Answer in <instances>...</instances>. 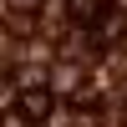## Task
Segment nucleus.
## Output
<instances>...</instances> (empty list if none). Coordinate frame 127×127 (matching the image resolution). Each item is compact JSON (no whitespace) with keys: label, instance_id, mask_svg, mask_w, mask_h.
Returning <instances> with one entry per match:
<instances>
[{"label":"nucleus","instance_id":"20e7f679","mask_svg":"<svg viewBox=\"0 0 127 127\" xmlns=\"http://www.w3.org/2000/svg\"><path fill=\"white\" fill-rule=\"evenodd\" d=\"M5 127H31V117H26L20 107H10V112H5Z\"/></svg>","mask_w":127,"mask_h":127},{"label":"nucleus","instance_id":"7ed1b4c3","mask_svg":"<svg viewBox=\"0 0 127 127\" xmlns=\"http://www.w3.org/2000/svg\"><path fill=\"white\" fill-rule=\"evenodd\" d=\"M10 10H20V15H26V10H46V0H5Z\"/></svg>","mask_w":127,"mask_h":127},{"label":"nucleus","instance_id":"39448f33","mask_svg":"<svg viewBox=\"0 0 127 127\" xmlns=\"http://www.w3.org/2000/svg\"><path fill=\"white\" fill-rule=\"evenodd\" d=\"M122 127H127V107H122Z\"/></svg>","mask_w":127,"mask_h":127},{"label":"nucleus","instance_id":"f03ea898","mask_svg":"<svg viewBox=\"0 0 127 127\" xmlns=\"http://www.w3.org/2000/svg\"><path fill=\"white\" fill-rule=\"evenodd\" d=\"M117 36H122V15H117V10H107V15L92 26V41H97V46H112Z\"/></svg>","mask_w":127,"mask_h":127},{"label":"nucleus","instance_id":"f257e3e1","mask_svg":"<svg viewBox=\"0 0 127 127\" xmlns=\"http://www.w3.org/2000/svg\"><path fill=\"white\" fill-rule=\"evenodd\" d=\"M15 107L26 112L31 122H51L56 117V92L51 87H26V92H15Z\"/></svg>","mask_w":127,"mask_h":127}]
</instances>
